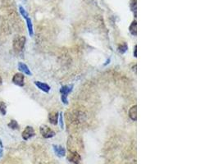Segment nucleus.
Instances as JSON below:
<instances>
[{"label": "nucleus", "instance_id": "obj_1", "mask_svg": "<svg viewBox=\"0 0 219 164\" xmlns=\"http://www.w3.org/2000/svg\"><path fill=\"white\" fill-rule=\"evenodd\" d=\"M26 43V38L25 36L17 35L15 37L12 41V47L15 53L18 54H22V52L24 51Z\"/></svg>", "mask_w": 219, "mask_h": 164}, {"label": "nucleus", "instance_id": "obj_2", "mask_svg": "<svg viewBox=\"0 0 219 164\" xmlns=\"http://www.w3.org/2000/svg\"><path fill=\"white\" fill-rule=\"evenodd\" d=\"M39 131H40V134L44 139H50V138L54 137L56 135V132L46 125L40 126Z\"/></svg>", "mask_w": 219, "mask_h": 164}, {"label": "nucleus", "instance_id": "obj_3", "mask_svg": "<svg viewBox=\"0 0 219 164\" xmlns=\"http://www.w3.org/2000/svg\"><path fill=\"white\" fill-rule=\"evenodd\" d=\"M25 76L24 74L22 72H17L13 76L12 79V82L14 84L15 86H19V87H23L25 86Z\"/></svg>", "mask_w": 219, "mask_h": 164}, {"label": "nucleus", "instance_id": "obj_4", "mask_svg": "<svg viewBox=\"0 0 219 164\" xmlns=\"http://www.w3.org/2000/svg\"><path fill=\"white\" fill-rule=\"evenodd\" d=\"M34 135H35V131H34V128L30 126H27L22 133V139L26 140V141L29 140L32 137H34Z\"/></svg>", "mask_w": 219, "mask_h": 164}, {"label": "nucleus", "instance_id": "obj_5", "mask_svg": "<svg viewBox=\"0 0 219 164\" xmlns=\"http://www.w3.org/2000/svg\"><path fill=\"white\" fill-rule=\"evenodd\" d=\"M67 159L74 164H80L81 162V157L76 151H70Z\"/></svg>", "mask_w": 219, "mask_h": 164}, {"label": "nucleus", "instance_id": "obj_6", "mask_svg": "<svg viewBox=\"0 0 219 164\" xmlns=\"http://www.w3.org/2000/svg\"><path fill=\"white\" fill-rule=\"evenodd\" d=\"M17 67H18V70H19L22 73L25 74V75H26V76H31L32 73L31 71H30V70L29 66H27L26 64H25L24 62H18V64H17Z\"/></svg>", "mask_w": 219, "mask_h": 164}, {"label": "nucleus", "instance_id": "obj_7", "mask_svg": "<svg viewBox=\"0 0 219 164\" xmlns=\"http://www.w3.org/2000/svg\"><path fill=\"white\" fill-rule=\"evenodd\" d=\"M53 149H54L55 154H56L58 157L63 158L66 156V150H65L63 146H61V145H53Z\"/></svg>", "mask_w": 219, "mask_h": 164}, {"label": "nucleus", "instance_id": "obj_8", "mask_svg": "<svg viewBox=\"0 0 219 164\" xmlns=\"http://www.w3.org/2000/svg\"><path fill=\"white\" fill-rule=\"evenodd\" d=\"M34 84L35 85L37 88L40 90L41 91L44 92V93H49L50 90H51V87L46 83H44V82H41V81H34Z\"/></svg>", "mask_w": 219, "mask_h": 164}, {"label": "nucleus", "instance_id": "obj_9", "mask_svg": "<svg viewBox=\"0 0 219 164\" xmlns=\"http://www.w3.org/2000/svg\"><path fill=\"white\" fill-rule=\"evenodd\" d=\"M59 113L58 112H52L49 114V121L52 125L56 126L59 123Z\"/></svg>", "mask_w": 219, "mask_h": 164}, {"label": "nucleus", "instance_id": "obj_10", "mask_svg": "<svg viewBox=\"0 0 219 164\" xmlns=\"http://www.w3.org/2000/svg\"><path fill=\"white\" fill-rule=\"evenodd\" d=\"M73 87H74L73 85H66V86H62L61 88H60V93H61V94H63V95L68 96L69 94L71 93Z\"/></svg>", "mask_w": 219, "mask_h": 164}, {"label": "nucleus", "instance_id": "obj_11", "mask_svg": "<svg viewBox=\"0 0 219 164\" xmlns=\"http://www.w3.org/2000/svg\"><path fill=\"white\" fill-rule=\"evenodd\" d=\"M128 115H129V118L132 119L133 122H136L137 120V106L134 105L132 106V108L129 109V112H128Z\"/></svg>", "mask_w": 219, "mask_h": 164}, {"label": "nucleus", "instance_id": "obj_12", "mask_svg": "<svg viewBox=\"0 0 219 164\" xmlns=\"http://www.w3.org/2000/svg\"><path fill=\"white\" fill-rule=\"evenodd\" d=\"M26 26L27 29H28V33H29V35L30 37H32L34 35V30H33V23H32L31 19L28 17L26 19Z\"/></svg>", "mask_w": 219, "mask_h": 164}, {"label": "nucleus", "instance_id": "obj_13", "mask_svg": "<svg viewBox=\"0 0 219 164\" xmlns=\"http://www.w3.org/2000/svg\"><path fill=\"white\" fill-rule=\"evenodd\" d=\"M137 22L135 20L133 22H132V24L130 25L129 26V31L130 33L133 35V36H136L137 34Z\"/></svg>", "mask_w": 219, "mask_h": 164}, {"label": "nucleus", "instance_id": "obj_14", "mask_svg": "<svg viewBox=\"0 0 219 164\" xmlns=\"http://www.w3.org/2000/svg\"><path fill=\"white\" fill-rule=\"evenodd\" d=\"M7 126L11 129V130H18L20 128V126L19 124H18V122H17L16 120H11L10 121V122L7 124Z\"/></svg>", "mask_w": 219, "mask_h": 164}, {"label": "nucleus", "instance_id": "obj_15", "mask_svg": "<svg viewBox=\"0 0 219 164\" xmlns=\"http://www.w3.org/2000/svg\"><path fill=\"white\" fill-rule=\"evenodd\" d=\"M117 49H118V52H119L120 54H123L128 50V45L126 43H123L122 44H120Z\"/></svg>", "mask_w": 219, "mask_h": 164}, {"label": "nucleus", "instance_id": "obj_16", "mask_svg": "<svg viewBox=\"0 0 219 164\" xmlns=\"http://www.w3.org/2000/svg\"><path fill=\"white\" fill-rule=\"evenodd\" d=\"M19 12H20V14L22 15V17L24 18L25 20L26 19V18H28L29 17V13L27 12V11L24 8V7H22V6H19Z\"/></svg>", "mask_w": 219, "mask_h": 164}, {"label": "nucleus", "instance_id": "obj_17", "mask_svg": "<svg viewBox=\"0 0 219 164\" xmlns=\"http://www.w3.org/2000/svg\"><path fill=\"white\" fill-rule=\"evenodd\" d=\"M0 113L2 116H5L7 113V104L2 101H0Z\"/></svg>", "mask_w": 219, "mask_h": 164}, {"label": "nucleus", "instance_id": "obj_18", "mask_svg": "<svg viewBox=\"0 0 219 164\" xmlns=\"http://www.w3.org/2000/svg\"><path fill=\"white\" fill-rule=\"evenodd\" d=\"M131 9L133 12H135V14L136 13V0H132L131 1Z\"/></svg>", "mask_w": 219, "mask_h": 164}, {"label": "nucleus", "instance_id": "obj_19", "mask_svg": "<svg viewBox=\"0 0 219 164\" xmlns=\"http://www.w3.org/2000/svg\"><path fill=\"white\" fill-rule=\"evenodd\" d=\"M59 122L60 124V127L61 129H63L64 124H63V113H59Z\"/></svg>", "mask_w": 219, "mask_h": 164}, {"label": "nucleus", "instance_id": "obj_20", "mask_svg": "<svg viewBox=\"0 0 219 164\" xmlns=\"http://www.w3.org/2000/svg\"><path fill=\"white\" fill-rule=\"evenodd\" d=\"M61 100L62 102L65 104V105H67L69 103L68 102V98H67V95H63V94H61Z\"/></svg>", "mask_w": 219, "mask_h": 164}, {"label": "nucleus", "instance_id": "obj_21", "mask_svg": "<svg viewBox=\"0 0 219 164\" xmlns=\"http://www.w3.org/2000/svg\"><path fill=\"white\" fill-rule=\"evenodd\" d=\"M133 54H134L135 58H137V45L136 44L134 48V52H133Z\"/></svg>", "mask_w": 219, "mask_h": 164}, {"label": "nucleus", "instance_id": "obj_22", "mask_svg": "<svg viewBox=\"0 0 219 164\" xmlns=\"http://www.w3.org/2000/svg\"><path fill=\"white\" fill-rule=\"evenodd\" d=\"M2 156H3V151L2 148H0V158H2Z\"/></svg>", "mask_w": 219, "mask_h": 164}, {"label": "nucleus", "instance_id": "obj_23", "mask_svg": "<svg viewBox=\"0 0 219 164\" xmlns=\"http://www.w3.org/2000/svg\"><path fill=\"white\" fill-rule=\"evenodd\" d=\"M2 77H1V76H0V86H2Z\"/></svg>", "mask_w": 219, "mask_h": 164}, {"label": "nucleus", "instance_id": "obj_24", "mask_svg": "<svg viewBox=\"0 0 219 164\" xmlns=\"http://www.w3.org/2000/svg\"><path fill=\"white\" fill-rule=\"evenodd\" d=\"M0 148H2V140H0Z\"/></svg>", "mask_w": 219, "mask_h": 164}]
</instances>
